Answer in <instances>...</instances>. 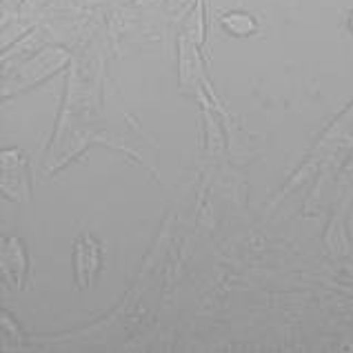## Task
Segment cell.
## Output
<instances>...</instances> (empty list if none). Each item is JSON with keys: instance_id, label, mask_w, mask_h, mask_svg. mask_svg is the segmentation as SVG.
I'll return each instance as SVG.
<instances>
[{"instance_id": "cell-1", "label": "cell", "mask_w": 353, "mask_h": 353, "mask_svg": "<svg viewBox=\"0 0 353 353\" xmlns=\"http://www.w3.org/2000/svg\"><path fill=\"white\" fill-rule=\"evenodd\" d=\"M225 29L234 36H247L256 32V23H254V18L247 14H229L225 18Z\"/></svg>"}]
</instances>
